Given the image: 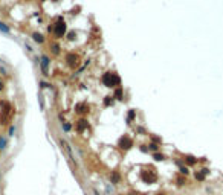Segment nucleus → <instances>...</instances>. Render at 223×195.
<instances>
[{"mask_svg":"<svg viewBox=\"0 0 223 195\" xmlns=\"http://www.w3.org/2000/svg\"><path fill=\"white\" fill-rule=\"evenodd\" d=\"M60 143H61V146H64V149L67 151V154H69V157L74 160V153H72V148H70V145L67 143L66 140H63V139H60Z\"/></svg>","mask_w":223,"mask_h":195,"instance_id":"11","label":"nucleus"},{"mask_svg":"<svg viewBox=\"0 0 223 195\" xmlns=\"http://www.w3.org/2000/svg\"><path fill=\"white\" fill-rule=\"evenodd\" d=\"M135 118H136V111H135V110H130L128 114H127V123H128V125H130L133 120H135Z\"/></svg>","mask_w":223,"mask_h":195,"instance_id":"16","label":"nucleus"},{"mask_svg":"<svg viewBox=\"0 0 223 195\" xmlns=\"http://www.w3.org/2000/svg\"><path fill=\"white\" fill-rule=\"evenodd\" d=\"M183 162L186 163V165H196V163H197V158H196L194 156H185L183 157Z\"/></svg>","mask_w":223,"mask_h":195,"instance_id":"15","label":"nucleus"},{"mask_svg":"<svg viewBox=\"0 0 223 195\" xmlns=\"http://www.w3.org/2000/svg\"><path fill=\"white\" fill-rule=\"evenodd\" d=\"M186 183V179H185V177H177V184H185Z\"/></svg>","mask_w":223,"mask_h":195,"instance_id":"26","label":"nucleus"},{"mask_svg":"<svg viewBox=\"0 0 223 195\" xmlns=\"http://www.w3.org/2000/svg\"><path fill=\"white\" fill-rule=\"evenodd\" d=\"M180 174L182 175H188V172H190V169H188V166H180Z\"/></svg>","mask_w":223,"mask_h":195,"instance_id":"25","label":"nucleus"},{"mask_svg":"<svg viewBox=\"0 0 223 195\" xmlns=\"http://www.w3.org/2000/svg\"><path fill=\"white\" fill-rule=\"evenodd\" d=\"M93 194H95V195H101V194H100V192H98L96 189H93Z\"/></svg>","mask_w":223,"mask_h":195,"instance_id":"34","label":"nucleus"},{"mask_svg":"<svg viewBox=\"0 0 223 195\" xmlns=\"http://www.w3.org/2000/svg\"><path fill=\"white\" fill-rule=\"evenodd\" d=\"M25 47H26V50H29V52H32V47L29 46V44H25Z\"/></svg>","mask_w":223,"mask_h":195,"instance_id":"33","label":"nucleus"},{"mask_svg":"<svg viewBox=\"0 0 223 195\" xmlns=\"http://www.w3.org/2000/svg\"><path fill=\"white\" fill-rule=\"evenodd\" d=\"M66 31H67V26H66V22L61 15L57 17V22L53 23V35L55 38H63L66 35Z\"/></svg>","mask_w":223,"mask_h":195,"instance_id":"2","label":"nucleus"},{"mask_svg":"<svg viewBox=\"0 0 223 195\" xmlns=\"http://www.w3.org/2000/svg\"><path fill=\"white\" fill-rule=\"evenodd\" d=\"M66 61H67V64L72 67V69L78 66V57H76L75 54H67V55H66Z\"/></svg>","mask_w":223,"mask_h":195,"instance_id":"8","label":"nucleus"},{"mask_svg":"<svg viewBox=\"0 0 223 195\" xmlns=\"http://www.w3.org/2000/svg\"><path fill=\"white\" fill-rule=\"evenodd\" d=\"M101 82L109 87V88H116L121 85V78L118 76V73L115 72H105L102 76H101Z\"/></svg>","mask_w":223,"mask_h":195,"instance_id":"1","label":"nucleus"},{"mask_svg":"<svg viewBox=\"0 0 223 195\" xmlns=\"http://www.w3.org/2000/svg\"><path fill=\"white\" fill-rule=\"evenodd\" d=\"M142 177H144V180H145V181H148V183H153V181H156V180H157V175H156L153 171H150V172H144V174H142Z\"/></svg>","mask_w":223,"mask_h":195,"instance_id":"9","label":"nucleus"},{"mask_svg":"<svg viewBox=\"0 0 223 195\" xmlns=\"http://www.w3.org/2000/svg\"><path fill=\"white\" fill-rule=\"evenodd\" d=\"M119 180H121V175H119V172L113 171V172L110 174V181H112L113 184H118V183H119Z\"/></svg>","mask_w":223,"mask_h":195,"instance_id":"13","label":"nucleus"},{"mask_svg":"<svg viewBox=\"0 0 223 195\" xmlns=\"http://www.w3.org/2000/svg\"><path fill=\"white\" fill-rule=\"evenodd\" d=\"M148 149H150V151H153V153H156L157 149H159V145H156V143H153V142H151V143L148 145Z\"/></svg>","mask_w":223,"mask_h":195,"instance_id":"24","label":"nucleus"},{"mask_svg":"<svg viewBox=\"0 0 223 195\" xmlns=\"http://www.w3.org/2000/svg\"><path fill=\"white\" fill-rule=\"evenodd\" d=\"M113 98H116L118 101H122V98H124V92H122V87H116L115 88V92H113Z\"/></svg>","mask_w":223,"mask_h":195,"instance_id":"12","label":"nucleus"},{"mask_svg":"<svg viewBox=\"0 0 223 195\" xmlns=\"http://www.w3.org/2000/svg\"><path fill=\"white\" fill-rule=\"evenodd\" d=\"M14 134H15V127L11 125V127H9V131H8V136H14Z\"/></svg>","mask_w":223,"mask_h":195,"instance_id":"27","label":"nucleus"},{"mask_svg":"<svg viewBox=\"0 0 223 195\" xmlns=\"http://www.w3.org/2000/svg\"><path fill=\"white\" fill-rule=\"evenodd\" d=\"M0 107H2V114H3V116H6V118L9 116V118H11V110H12L11 102H8V101H2Z\"/></svg>","mask_w":223,"mask_h":195,"instance_id":"7","label":"nucleus"},{"mask_svg":"<svg viewBox=\"0 0 223 195\" xmlns=\"http://www.w3.org/2000/svg\"><path fill=\"white\" fill-rule=\"evenodd\" d=\"M0 73H2V75H8L6 69H3V67H0Z\"/></svg>","mask_w":223,"mask_h":195,"instance_id":"32","label":"nucleus"},{"mask_svg":"<svg viewBox=\"0 0 223 195\" xmlns=\"http://www.w3.org/2000/svg\"><path fill=\"white\" fill-rule=\"evenodd\" d=\"M32 40H34L35 43H38V44L44 43V37H43L40 32H34V34H32Z\"/></svg>","mask_w":223,"mask_h":195,"instance_id":"14","label":"nucleus"},{"mask_svg":"<svg viewBox=\"0 0 223 195\" xmlns=\"http://www.w3.org/2000/svg\"><path fill=\"white\" fill-rule=\"evenodd\" d=\"M49 64H51L49 57L48 55H41V58H40V67H41V72H43L44 76H49L51 75L49 73Z\"/></svg>","mask_w":223,"mask_h":195,"instance_id":"4","label":"nucleus"},{"mask_svg":"<svg viewBox=\"0 0 223 195\" xmlns=\"http://www.w3.org/2000/svg\"><path fill=\"white\" fill-rule=\"evenodd\" d=\"M75 35H76L75 32H70V34H69V40H74V38H75Z\"/></svg>","mask_w":223,"mask_h":195,"instance_id":"31","label":"nucleus"},{"mask_svg":"<svg viewBox=\"0 0 223 195\" xmlns=\"http://www.w3.org/2000/svg\"><path fill=\"white\" fill-rule=\"evenodd\" d=\"M118 145H119V148L121 149H130L131 146H133V139L128 136V134H124L121 139H119V142H118Z\"/></svg>","mask_w":223,"mask_h":195,"instance_id":"3","label":"nucleus"},{"mask_svg":"<svg viewBox=\"0 0 223 195\" xmlns=\"http://www.w3.org/2000/svg\"><path fill=\"white\" fill-rule=\"evenodd\" d=\"M159 195H164V194H159Z\"/></svg>","mask_w":223,"mask_h":195,"instance_id":"35","label":"nucleus"},{"mask_svg":"<svg viewBox=\"0 0 223 195\" xmlns=\"http://www.w3.org/2000/svg\"><path fill=\"white\" fill-rule=\"evenodd\" d=\"M0 31H3L5 34H9V32H11V29L8 28V26H6L5 23H2V22H0Z\"/></svg>","mask_w":223,"mask_h":195,"instance_id":"23","label":"nucleus"},{"mask_svg":"<svg viewBox=\"0 0 223 195\" xmlns=\"http://www.w3.org/2000/svg\"><path fill=\"white\" fill-rule=\"evenodd\" d=\"M51 84H48V82H44V81H40V87L41 88H46V87H49Z\"/></svg>","mask_w":223,"mask_h":195,"instance_id":"28","label":"nucleus"},{"mask_svg":"<svg viewBox=\"0 0 223 195\" xmlns=\"http://www.w3.org/2000/svg\"><path fill=\"white\" fill-rule=\"evenodd\" d=\"M3 87H5V82H3V79H2V78H0V92H2V90H3Z\"/></svg>","mask_w":223,"mask_h":195,"instance_id":"30","label":"nucleus"},{"mask_svg":"<svg viewBox=\"0 0 223 195\" xmlns=\"http://www.w3.org/2000/svg\"><path fill=\"white\" fill-rule=\"evenodd\" d=\"M61 128H63V130H64V131L67 133V131H70V128H72V125H70L69 122H66V120H64V122H61Z\"/></svg>","mask_w":223,"mask_h":195,"instance_id":"20","label":"nucleus"},{"mask_svg":"<svg viewBox=\"0 0 223 195\" xmlns=\"http://www.w3.org/2000/svg\"><path fill=\"white\" fill-rule=\"evenodd\" d=\"M89 127V120L86 119V118H81V119H78L76 122H75V131L76 133H84V130Z\"/></svg>","mask_w":223,"mask_h":195,"instance_id":"5","label":"nucleus"},{"mask_svg":"<svg viewBox=\"0 0 223 195\" xmlns=\"http://www.w3.org/2000/svg\"><path fill=\"white\" fill-rule=\"evenodd\" d=\"M153 158H154V160H157V162H160V160H164V158H165V156H164L162 153H154V154H153Z\"/></svg>","mask_w":223,"mask_h":195,"instance_id":"21","label":"nucleus"},{"mask_svg":"<svg viewBox=\"0 0 223 195\" xmlns=\"http://www.w3.org/2000/svg\"><path fill=\"white\" fill-rule=\"evenodd\" d=\"M112 104H113V96H105L104 98V105L109 107V105H112Z\"/></svg>","mask_w":223,"mask_h":195,"instance_id":"18","label":"nucleus"},{"mask_svg":"<svg viewBox=\"0 0 223 195\" xmlns=\"http://www.w3.org/2000/svg\"><path fill=\"white\" fill-rule=\"evenodd\" d=\"M51 50H52L53 55H58L60 54V46L57 43H51Z\"/></svg>","mask_w":223,"mask_h":195,"instance_id":"17","label":"nucleus"},{"mask_svg":"<svg viewBox=\"0 0 223 195\" xmlns=\"http://www.w3.org/2000/svg\"><path fill=\"white\" fill-rule=\"evenodd\" d=\"M150 139H151V142H153V143H156V145H159V146H160V143H162V139L157 137V136H150Z\"/></svg>","mask_w":223,"mask_h":195,"instance_id":"19","label":"nucleus"},{"mask_svg":"<svg viewBox=\"0 0 223 195\" xmlns=\"http://www.w3.org/2000/svg\"><path fill=\"white\" fill-rule=\"evenodd\" d=\"M75 113H78L79 116H84V114L89 113V105L86 102H78L75 105Z\"/></svg>","mask_w":223,"mask_h":195,"instance_id":"6","label":"nucleus"},{"mask_svg":"<svg viewBox=\"0 0 223 195\" xmlns=\"http://www.w3.org/2000/svg\"><path fill=\"white\" fill-rule=\"evenodd\" d=\"M209 174V169H208V168H203V169L202 171H197V172H196V180H199V181H203L205 180V175H208Z\"/></svg>","mask_w":223,"mask_h":195,"instance_id":"10","label":"nucleus"},{"mask_svg":"<svg viewBox=\"0 0 223 195\" xmlns=\"http://www.w3.org/2000/svg\"><path fill=\"white\" fill-rule=\"evenodd\" d=\"M6 145H8L6 137H2V136H0V149H5V148H6Z\"/></svg>","mask_w":223,"mask_h":195,"instance_id":"22","label":"nucleus"},{"mask_svg":"<svg viewBox=\"0 0 223 195\" xmlns=\"http://www.w3.org/2000/svg\"><path fill=\"white\" fill-rule=\"evenodd\" d=\"M136 131H138V133H141V134H145V130L142 128V127H136Z\"/></svg>","mask_w":223,"mask_h":195,"instance_id":"29","label":"nucleus"}]
</instances>
